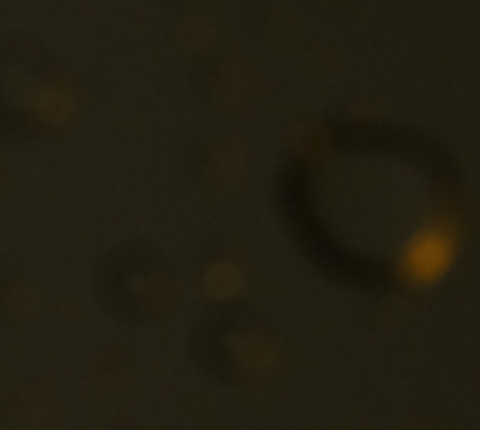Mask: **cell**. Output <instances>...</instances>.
Returning <instances> with one entry per match:
<instances>
[{"label": "cell", "mask_w": 480, "mask_h": 430, "mask_svg": "<svg viewBox=\"0 0 480 430\" xmlns=\"http://www.w3.org/2000/svg\"><path fill=\"white\" fill-rule=\"evenodd\" d=\"M79 104L73 70L51 45L0 31V138H51L73 121Z\"/></svg>", "instance_id": "1"}]
</instances>
